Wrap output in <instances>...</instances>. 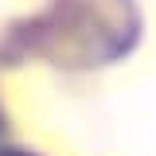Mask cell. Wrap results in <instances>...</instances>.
<instances>
[{"instance_id":"6da1fadb","label":"cell","mask_w":156,"mask_h":156,"mask_svg":"<svg viewBox=\"0 0 156 156\" xmlns=\"http://www.w3.org/2000/svg\"><path fill=\"white\" fill-rule=\"evenodd\" d=\"M12 39L20 51L47 55L58 66H101L136 47L140 8L133 0H51Z\"/></svg>"},{"instance_id":"7a4b0ae2","label":"cell","mask_w":156,"mask_h":156,"mask_svg":"<svg viewBox=\"0 0 156 156\" xmlns=\"http://www.w3.org/2000/svg\"><path fill=\"white\" fill-rule=\"evenodd\" d=\"M0 156H31V152H0Z\"/></svg>"}]
</instances>
